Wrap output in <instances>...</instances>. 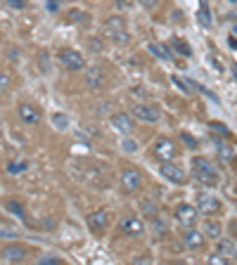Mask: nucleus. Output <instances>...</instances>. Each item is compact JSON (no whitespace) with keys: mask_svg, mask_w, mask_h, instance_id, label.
Listing matches in <instances>:
<instances>
[{"mask_svg":"<svg viewBox=\"0 0 237 265\" xmlns=\"http://www.w3.org/2000/svg\"><path fill=\"white\" fill-rule=\"evenodd\" d=\"M192 173H194V178L202 182L204 187H216L218 185V170L214 168V163L206 159V157H194L192 159Z\"/></svg>","mask_w":237,"mask_h":265,"instance_id":"nucleus-1","label":"nucleus"},{"mask_svg":"<svg viewBox=\"0 0 237 265\" xmlns=\"http://www.w3.org/2000/svg\"><path fill=\"white\" fill-rule=\"evenodd\" d=\"M105 29H107V36L114 43H118V45H126V43H128V31H126V24H123L121 17H109Z\"/></svg>","mask_w":237,"mask_h":265,"instance_id":"nucleus-2","label":"nucleus"},{"mask_svg":"<svg viewBox=\"0 0 237 265\" xmlns=\"http://www.w3.org/2000/svg\"><path fill=\"white\" fill-rule=\"evenodd\" d=\"M109 225H112V211H107V209H97V211H93L90 215H88V227H90V232H105Z\"/></svg>","mask_w":237,"mask_h":265,"instance_id":"nucleus-3","label":"nucleus"},{"mask_svg":"<svg viewBox=\"0 0 237 265\" xmlns=\"http://www.w3.org/2000/svg\"><path fill=\"white\" fill-rule=\"evenodd\" d=\"M59 62L64 64L69 71H81V69H86V59H83V54L71 50V48H64V50H59Z\"/></svg>","mask_w":237,"mask_h":265,"instance_id":"nucleus-4","label":"nucleus"},{"mask_svg":"<svg viewBox=\"0 0 237 265\" xmlns=\"http://www.w3.org/2000/svg\"><path fill=\"white\" fill-rule=\"evenodd\" d=\"M121 187L126 192H138L142 187V173L133 166H126L121 170Z\"/></svg>","mask_w":237,"mask_h":265,"instance_id":"nucleus-5","label":"nucleus"},{"mask_svg":"<svg viewBox=\"0 0 237 265\" xmlns=\"http://www.w3.org/2000/svg\"><path fill=\"white\" fill-rule=\"evenodd\" d=\"M152 154H154L159 161H173L176 159V154H178V149H176V145H173V140L159 138L157 142H154V147H152Z\"/></svg>","mask_w":237,"mask_h":265,"instance_id":"nucleus-6","label":"nucleus"},{"mask_svg":"<svg viewBox=\"0 0 237 265\" xmlns=\"http://www.w3.org/2000/svg\"><path fill=\"white\" fill-rule=\"evenodd\" d=\"M197 215H199L197 206H190V204H178L176 206V220L180 225H185V227H194L197 225Z\"/></svg>","mask_w":237,"mask_h":265,"instance_id":"nucleus-7","label":"nucleus"},{"mask_svg":"<svg viewBox=\"0 0 237 265\" xmlns=\"http://www.w3.org/2000/svg\"><path fill=\"white\" fill-rule=\"evenodd\" d=\"M194 206H197V211L206 213V215H209V213H218L221 211V199H216L214 194H209V192H199Z\"/></svg>","mask_w":237,"mask_h":265,"instance_id":"nucleus-8","label":"nucleus"},{"mask_svg":"<svg viewBox=\"0 0 237 265\" xmlns=\"http://www.w3.org/2000/svg\"><path fill=\"white\" fill-rule=\"evenodd\" d=\"M109 123H112V128L117 130V133H121V135H130L135 128H133V118H130V114H126V111H118V114H114V116L109 118Z\"/></svg>","mask_w":237,"mask_h":265,"instance_id":"nucleus-9","label":"nucleus"},{"mask_svg":"<svg viewBox=\"0 0 237 265\" xmlns=\"http://www.w3.org/2000/svg\"><path fill=\"white\" fill-rule=\"evenodd\" d=\"M0 258L5 263H22V261H26V249L19 244H7L0 249Z\"/></svg>","mask_w":237,"mask_h":265,"instance_id":"nucleus-10","label":"nucleus"},{"mask_svg":"<svg viewBox=\"0 0 237 265\" xmlns=\"http://www.w3.org/2000/svg\"><path fill=\"white\" fill-rule=\"evenodd\" d=\"M17 114H19V118H22L24 123H29V126H36V123L41 121V116H43L41 109L29 105V102H22V105L17 106Z\"/></svg>","mask_w":237,"mask_h":265,"instance_id":"nucleus-11","label":"nucleus"},{"mask_svg":"<svg viewBox=\"0 0 237 265\" xmlns=\"http://www.w3.org/2000/svg\"><path fill=\"white\" fill-rule=\"evenodd\" d=\"M118 227H121V232L128 234V237H138V234L145 232V225H142V220L138 215H126Z\"/></svg>","mask_w":237,"mask_h":265,"instance_id":"nucleus-12","label":"nucleus"},{"mask_svg":"<svg viewBox=\"0 0 237 265\" xmlns=\"http://www.w3.org/2000/svg\"><path fill=\"white\" fill-rule=\"evenodd\" d=\"M162 175L166 178V180H171L173 185H183V182H185V170L180 168V166L171 163V161H164Z\"/></svg>","mask_w":237,"mask_h":265,"instance_id":"nucleus-13","label":"nucleus"},{"mask_svg":"<svg viewBox=\"0 0 237 265\" xmlns=\"http://www.w3.org/2000/svg\"><path fill=\"white\" fill-rule=\"evenodd\" d=\"M133 116L145 121V123H157L159 121V111L152 105H135L133 106Z\"/></svg>","mask_w":237,"mask_h":265,"instance_id":"nucleus-14","label":"nucleus"},{"mask_svg":"<svg viewBox=\"0 0 237 265\" xmlns=\"http://www.w3.org/2000/svg\"><path fill=\"white\" fill-rule=\"evenodd\" d=\"M204 234L199 232V230H194V227H187V232L183 234V246L185 249H202L204 246Z\"/></svg>","mask_w":237,"mask_h":265,"instance_id":"nucleus-15","label":"nucleus"},{"mask_svg":"<svg viewBox=\"0 0 237 265\" xmlns=\"http://www.w3.org/2000/svg\"><path fill=\"white\" fill-rule=\"evenodd\" d=\"M216 254H221L223 258L235 261V258H237V249H235V244H233L230 239H221V242L216 244Z\"/></svg>","mask_w":237,"mask_h":265,"instance_id":"nucleus-16","label":"nucleus"},{"mask_svg":"<svg viewBox=\"0 0 237 265\" xmlns=\"http://www.w3.org/2000/svg\"><path fill=\"white\" fill-rule=\"evenodd\" d=\"M147 48H150V53L154 54V57H159V59H171V57H173V50L169 48V45H162V43H150Z\"/></svg>","mask_w":237,"mask_h":265,"instance_id":"nucleus-17","label":"nucleus"},{"mask_svg":"<svg viewBox=\"0 0 237 265\" xmlns=\"http://www.w3.org/2000/svg\"><path fill=\"white\" fill-rule=\"evenodd\" d=\"M86 81H88V88H102V83H105V76H102V71H100V69H88Z\"/></svg>","mask_w":237,"mask_h":265,"instance_id":"nucleus-18","label":"nucleus"},{"mask_svg":"<svg viewBox=\"0 0 237 265\" xmlns=\"http://www.w3.org/2000/svg\"><path fill=\"white\" fill-rule=\"evenodd\" d=\"M221 232H223L221 223H216V220H209V223H206L204 237H209V239H218V237H221Z\"/></svg>","mask_w":237,"mask_h":265,"instance_id":"nucleus-19","label":"nucleus"},{"mask_svg":"<svg viewBox=\"0 0 237 265\" xmlns=\"http://www.w3.org/2000/svg\"><path fill=\"white\" fill-rule=\"evenodd\" d=\"M26 168H29L26 161H10V163H7V173H12V175H19V173H24Z\"/></svg>","mask_w":237,"mask_h":265,"instance_id":"nucleus-20","label":"nucleus"},{"mask_svg":"<svg viewBox=\"0 0 237 265\" xmlns=\"http://www.w3.org/2000/svg\"><path fill=\"white\" fill-rule=\"evenodd\" d=\"M171 50H178L183 57H190V54H192V50H190V48H187L180 38H173V41H171Z\"/></svg>","mask_w":237,"mask_h":265,"instance_id":"nucleus-21","label":"nucleus"},{"mask_svg":"<svg viewBox=\"0 0 237 265\" xmlns=\"http://www.w3.org/2000/svg\"><path fill=\"white\" fill-rule=\"evenodd\" d=\"M197 17H199V24H202V26H211V12L206 10L204 5H202V10H199Z\"/></svg>","mask_w":237,"mask_h":265,"instance_id":"nucleus-22","label":"nucleus"},{"mask_svg":"<svg viewBox=\"0 0 237 265\" xmlns=\"http://www.w3.org/2000/svg\"><path fill=\"white\" fill-rule=\"evenodd\" d=\"M142 211H145L147 218H154V215H157V209H154V204L152 202H142Z\"/></svg>","mask_w":237,"mask_h":265,"instance_id":"nucleus-23","label":"nucleus"},{"mask_svg":"<svg viewBox=\"0 0 237 265\" xmlns=\"http://www.w3.org/2000/svg\"><path fill=\"white\" fill-rule=\"evenodd\" d=\"M7 211H10V213H14V215H19V218H22V215H24L22 204H17V202H10V204H7Z\"/></svg>","mask_w":237,"mask_h":265,"instance_id":"nucleus-24","label":"nucleus"},{"mask_svg":"<svg viewBox=\"0 0 237 265\" xmlns=\"http://www.w3.org/2000/svg\"><path fill=\"white\" fill-rule=\"evenodd\" d=\"M121 147H123V152H135V149H138V142H135V140H123Z\"/></svg>","mask_w":237,"mask_h":265,"instance_id":"nucleus-25","label":"nucleus"},{"mask_svg":"<svg viewBox=\"0 0 237 265\" xmlns=\"http://www.w3.org/2000/svg\"><path fill=\"white\" fill-rule=\"evenodd\" d=\"M218 154H221L223 159H230V157H233L230 147H228V145H223V142H218Z\"/></svg>","mask_w":237,"mask_h":265,"instance_id":"nucleus-26","label":"nucleus"},{"mask_svg":"<svg viewBox=\"0 0 237 265\" xmlns=\"http://www.w3.org/2000/svg\"><path fill=\"white\" fill-rule=\"evenodd\" d=\"M10 88V76L7 74H0V93H5Z\"/></svg>","mask_w":237,"mask_h":265,"instance_id":"nucleus-27","label":"nucleus"},{"mask_svg":"<svg viewBox=\"0 0 237 265\" xmlns=\"http://www.w3.org/2000/svg\"><path fill=\"white\" fill-rule=\"evenodd\" d=\"M209 263L223 265V263H228V258H223V256H221V254H214V256H209Z\"/></svg>","mask_w":237,"mask_h":265,"instance_id":"nucleus-28","label":"nucleus"},{"mask_svg":"<svg viewBox=\"0 0 237 265\" xmlns=\"http://www.w3.org/2000/svg\"><path fill=\"white\" fill-rule=\"evenodd\" d=\"M142 7H147V10H154L157 5H159V0H140Z\"/></svg>","mask_w":237,"mask_h":265,"instance_id":"nucleus-29","label":"nucleus"},{"mask_svg":"<svg viewBox=\"0 0 237 265\" xmlns=\"http://www.w3.org/2000/svg\"><path fill=\"white\" fill-rule=\"evenodd\" d=\"M14 10H22V7H26V0H7Z\"/></svg>","mask_w":237,"mask_h":265,"instance_id":"nucleus-30","label":"nucleus"},{"mask_svg":"<svg viewBox=\"0 0 237 265\" xmlns=\"http://www.w3.org/2000/svg\"><path fill=\"white\" fill-rule=\"evenodd\" d=\"M41 263H62V261L55 258V256H45V258H41Z\"/></svg>","mask_w":237,"mask_h":265,"instance_id":"nucleus-31","label":"nucleus"},{"mask_svg":"<svg viewBox=\"0 0 237 265\" xmlns=\"http://www.w3.org/2000/svg\"><path fill=\"white\" fill-rule=\"evenodd\" d=\"M53 121H55V126H59V128H64V126H66V118H64V116H55Z\"/></svg>","mask_w":237,"mask_h":265,"instance_id":"nucleus-32","label":"nucleus"},{"mask_svg":"<svg viewBox=\"0 0 237 265\" xmlns=\"http://www.w3.org/2000/svg\"><path fill=\"white\" fill-rule=\"evenodd\" d=\"M69 19H71V21L83 19V12H69Z\"/></svg>","mask_w":237,"mask_h":265,"instance_id":"nucleus-33","label":"nucleus"},{"mask_svg":"<svg viewBox=\"0 0 237 265\" xmlns=\"http://www.w3.org/2000/svg\"><path fill=\"white\" fill-rule=\"evenodd\" d=\"M230 232L237 237V220H233V223H230Z\"/></svg>","mask_w":237,"mask_h":265,"instance_id":"nucleus-34","label":"nucleus"},{"mask_svg":"<svg viewBox=\"0 0 237 265\" xmlns=\"http://www.w3.org/2000/svg\"><path fill=\"white\" fill-rule=\"evenodd\" d=\"M48 7H50V10H57V7H59V2H55V0H50V2H48Z\"/></svg>","mask_w":237,"mask_h":265,"instance_id":"nucleus-35","label":"nucleus"},{"mask_svg":"<svg viewBox=\"0 0 237 265\" xmlns=\"http://www.w3.org/2000/svg\"><path fill=\"white\" fill-rule=\"evenodd\" d=\"M235 76H237V64H235Z\"/></svg>","mask_w":237,"mask_h":265,"instance_id":"nucleus-36","label":"nucleus"}]
</instances>
